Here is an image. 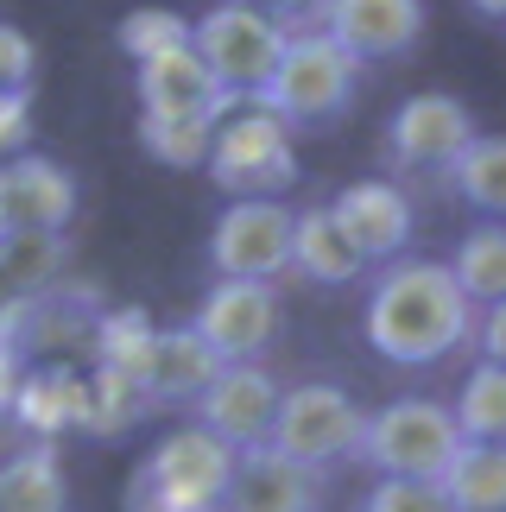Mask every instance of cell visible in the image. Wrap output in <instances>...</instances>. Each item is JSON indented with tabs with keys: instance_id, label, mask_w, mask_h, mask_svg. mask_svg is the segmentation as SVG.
I'll return each instance as SVG.
<instances>
[{
	"instance_id": "cell-1",
	"label": "cell",
	"mask_w": 506,
	"mask_h": 512,
	"mask_svg": "<svg viewBox=\"0 0 506 512\" xmlns=\"http://www.w3.org/2000/svg\"><path fill=\"white\" fill-rule=\"evenodd\" d=\"M475 304L443 260H393L367 291V348L393 367H437L469 342Z\"/></svg>"
},
{
	"instance_id": "cell-2",
	"label": "cell",
	"mask_w": 506,
	"mask_h": 512,
	"mask_svg": "<svg viewBox=\"0 0 506 512\" xmlns=\"http://www.w3.org/2000/svg\"><path fill=\"white\" fill-rule=\"evenodd\" d=\"M355 89H361V64L348 57L329 32H291L272 76L260 83V102L272 121L285 127H336L348 108H355Z\"/></svg>"
},
{
	"instance_id": "cell-3",
	"label": "cell",
	"mask_w": 506,
	"mask_h": 512,
	"mask_svg": "<svg viewBox=\"0 0 506 512\" xmlns=\"http://www.w3.org/2000/svg\"><path fill=\"white\" fill-rule=\"evenodd\" d=\"M228 475H235V449L209 437L203 424H178L140 462L127 487V512H222Z\"/></svg>"
},
{
	"instance_id": "cell-4",
	"label": "cell",
	"mask_w": 506,
	"mask_h": 512,
	"mask_svg": "<svg viewBox=\"0 0 506 512\" xmlns=\"http://www.w3.org/2000/svg\"><path fill=\"white\" fill-rule=\"evenodd\" d=\"M462 449V430L450 405L437 399H393L361 424L355 462H367L380 481H437Z\"/></svg>"
},
{
	"instance_id": "cell-5",
	"label": "cell",
	"mask_w": 506,
	"mask_h": 512,
	"mask_svg": "<svg viewBox=\"0 0 506 512\" xmlns=\"http://www.w3.org/2000/svg\"><path fill=\"white\" fill-rule=\"evenodd\" d=\"M203 171L216 177V190L241 196H279L298 184V146H291V127L272 121L260 102H235L216 121V140H209Z\"/></svg>"
},
{
	"instance_id": "cell-6",
	"label": "cell",
	"mask_w": 506,
	"mask_h": 512,
	"mask_svg": "<svg viewBox=\"0 0 506 512\" xmlns=\"http://www.w3.org/2000/svg\"><path fill=\"white\" fill-rule=\"evenodd\" d=\"M361 424H367V411L348 399L342 386L310 380V386L279 392V411H272L266 449H279V456L298 462V468H317V475H329L336 462L355 456Z\"/></svg>"
},
{
	"instance_id": "cell-7",
	"label": "cell",
	"mask_w": 506,
	"mask_h": 512,
	"mask_svg": "<svg viewBox=\"0 0 506 512\" xmlns=\"http://www.w3.org/2000/svg\"><path fill=\"white\" fill-rule=\"evenodd\" d=\"M285 26L266 13L241 7V0H222V7H209L203 19H190V51L203 57V70L216 76L222 95H235V102H253L260 95V83L272 76V64H279L285 51Z\"/></svg>"
},
{
	"instance_id": "cell-8",
	"label": "cell",
	"mask_w": 506,
	"mask_h": 512,
	"mask_svg": "<svg viewBox=\"0 0 506 512\" xmlns=\"http://www.w3.org/2000/svg\"><path fill=\"white\" fill-rule=\"evenodd\" d=\"M209 266L222 279H253L272 285L291 266V209L279 196H241L216 215V234H209Z\"/></svg>"
},
{
	"instance_id": "cell-9",
	"label": "cell",
	"mask_w": 506,
	"mask_h": 512,
	"mask_svg": "<svg viewBox=\"0 0 506 512\" xmlns=\"http://www.w3.org/2000/svg\"><path fill=\"white\" fill-rule=\"evenodd\" d=\"M197 342L216 354V361H260L279 336V298H272V285H253V279H216L203 291L197 317Z\"/></svg>"
},
{
	"instance_id": "cell-10",
	"label": "cell",
	"mask_w": 506,
	"mask_h": 512,
	"mask_svg": "<svg viewBox=\"0 0 506 512\" xmlns=\"http://www.w3.org/2000/svg\"><path fill=\"white\" fill-rule=\"evenodd\" d=\"M475 140V114L469 102L443 89H424V95H405L386 121V165L393 171H443L462 146Z\"/></svg>"
},
{
	"instance_id": "cell-11",
	"label": "cell",
	"mask_w": 506,
	"mask_h": 512,
	"mask_svg": "<svg viewBox=\"0 0 506 512\" xmlns=\"http://www.w3.org/2000/svg\"><path fill=\"white\" fill-rule=\"evenodd\" d=\"M329 215H336L342 241L361 253V266H393L405 260V247H412V196H405L399 184H386V177H361V184H342L336 203H329Z\"/></svg>"
},
{
	"instance_id": "cell-12",
	"label": "cell",
	"mask_w": 506,
	"mask_h": 512,
	"mask_svg": "<svg viewBox=\"0 0 506 512\" xmlns=\"http://www.w3.org/2000/svg\"><path fill=\"white\" fill-rule=\"evenodd\" d=\"M317 32H329L355 64H393L418 51L424 38V0H323Z\"/></svg>"
},
{
	"instance_id": "cell-13",
	"label": "cell",
	"mask_w": 506,
	"mask_h": 512,
	"mask_svg": "<svg viewBox=\"0 0 506 512\" xmlns=\"http://www.w3.org/2000/svg\"><path fill=\"white\" fill-rule=\"evenodd\" d=\"M279 380L260 367V361H228L216 367V380L197 392V424L209 437H222L228 449H253L266 443L272 430V411H279Z\"/></svg>"
},
{
	"instance_id": "cell-14",
	"label": "cell",
	"mask_w": 506,
	"mask_h": 512,
	"mask_svg": "<svg viewBox=\"0 0 506 512\" xmlns=\"http://www.w3.org/2000/svg\"><path fill=\"white\" fill-rule=\"evenodd\" d=\"M76 215V177L45 152L0 165V234H64Z\"/></svg>"
},
{
	"instance_id": "cell-15",
	"label": "cell",
	"mask_w": 506,
	"mask_h": 512,
	"mask_svg": "<svg viewBox=\"0 0 506 512\" xmlns=\"http://www.w3.org/2000/svg\"><path fill=\"white\" fill-rule=\"evenodd\" d=\"M222 512H323V475L285 462L266 443L235 449V475H228Z\"/></svg>"
},
{
	"instance_id": "cell-16",
	"label": "cell",
	"mask_w": 506,
	"mask_h": 512,
	"mask_svg": "<svg viewBox=\"0 0 506 512\" xmlns=\"http://www.w3.org/2000/svg\"><path fill=\"white\" fill-rule=\"evenodd\" d=\"M133 89H140V114H197V121H222V114L235 108V95L216 89V76L203 70V57L190 45L146 57L140 76H133Z\"/></svg>"
},
{
	"instance_id": "cell-17",
	"label": "cell",
	"mask_w": 506,
	"mask_h": 512,
	"mask_svg": "<svg viewBox=\"0 0 506 512\" xmlns=\"http://www.w3.org/2000/svg\"><path fill=\"white\" fill-rule=\"evenodd\" d=\"M7 411L32 430L38 443H51V437H64V430H83L89 386H83V373H76V367L45 361V367H26V373H19Z\"/></svg>"
},
{
	"instance_id": "cell-18",
	"label": "cell",
	"mask_w": 506,
	"mask_h": 512,
	"mask_svg": "<svg viewBox=\"0 0 506 512\" xmlns=\"http://www.w3.org/2000/svg\"><path fill=\"white\" fill-rule=\"evenodd\" d=\"M216 354L197 342V329H152V354H146V373H140V392L146 405H197V392L216 380Z\"/></svg>"
},
{
	"instance_id": "cell-19",
	"label": "cell",
	"mask_w": 506,
	"mask_h": 512,
	"mask_svg": "<svg viewBox=\"0 0 506 512\" xmlns=\"http://www.w3.org/2000/svg\"><path fill=\"white\" fill-rule=\"evenodd\" d=\"M285 272H298L310 285H355L367 266H361V253L342 241L329 203H310V209H291V266Z\"/></svg>"
},
{
	"instance_id": "cell-20",
	"label": "cell",
	"mask_w": 506,
	"mask_h": 512,
	"mask_svg": "<svg viewBox=\"0 0 506 512\" xmlns=\"http://www.w3.org/2000/svg\"><path fill=\"white\" fill-rule=\"evenodd\" d=\"M0 512H70V475L57 443H26L0 462Z\"/></svg>"
},
{
	"instance_id": "cell-21",
	"label": "cell",
	"mask_w": 506,
	"mask_h": 512,
	"mask_svg": "<svg viewBox=\"0 0 506 512\" xmlns=\"http://www.w3.org/2000/svg\"><path fill=\"white\" fill-rule=\"evenodd\" d=\"M64 260H70L64 234H0V310L45 298L64 279Z\"/></svg>"
},
{
	"instance_id": "cell-22",
	"label": "cell",
	"mask_w": 506,
	"mask_h": 512,
	"mask_svg": "<svg viewBox=\"0 0 506 512\" xmlns=\"http://www.w3.org/2000/svg\"><path fill=\"white\" fill-rule=\"evenodd\" d=\"M437 494L450 500V512H506V449L462 443L450 468L437 475Z\"/></svg>"
},
{
	"instance_id": "cell-23",
	"label": "cell",
	"mask_w": 506,
	"mask_h": 512,
	"mask_svg": "<svg viewBox=\"0 0 506 512\" xmlns=\"http://www.w3.org/2000/svg\"><path fill=\"white\" fill-rule=\"evenodd\" d=\"M443 266H450L456 291H462V298H469L475 310L500 304V298H506V228H500V222H481V228H469Z\"/></svg>"
},
{
	"instance_id": "cell-24",
	"label": "cell",
	"mask_w": 506,
	"mask_h": 512,
	"mask_svg": "<svg viewBox=\"0 0 506 512\" xmlns=\"http://www.w3.org/2000/svg\"><path fill=\"white\" fill-rule=\"evenodd\" d=\"M443 171H450V190L462 196V203L481 209L488 222H500V209H506V146L494 140V133H475Z\"/></svg>"
},
{
	"instance_id": "cell-25",
	"label": "cell",
	"mask_w": 506,
	"mask_h": 512,
	"mask_svg": "<svg viewBox=\"0 0 506 512\" xmlns=\"http://www.w3.org/2000/svg\"><path fill=\"white\" fill-rule=\"evenodd\" d=\"M152 329H159V323H152L140 304H127V310H95V329H89L95 367L140 380V373H146V354H152Z\"/></svg>"
},
{
	"instance_id": "cell-26",
	"label": "cell",
	"mask_w": 506,
	"mask_h": 512,
	"mask_svg": "<svg viewBox=\"0 0 506 512\" xmlns=\"http://www.w3.org/2000/svg\"><path fill=\"white\" fill-rule=\"evenodd\" d=\"M209 140H216V121H197V114H140V146L165 171H203Z\"/></svg>"
},
{
	"instance_id": "cell-27",
	"label": "cell",
	"mask_w": 506,
	"mask_h": 512,
	"mask_svg": "<svg viewBox=\"0 0 506 512\" xmlns=\"http://www.w3.org/2000/svg\"><path fill=\"white\" fill-rule=\"evenodd\" d=\"M450 418L462 430V443H500V430H506V367L481 361L469 380H462Z\"/></svg>"
},
{
	"instance_id": "cell-28",
	"label": "cell",
	"mask_w": 506,
	"mask_h": 512,
	"mask_svg": "<svg viewBox=\"0 0 506 512\" xmlns=\"http://www.w3.org/2000/svg\"><path fill=\"white\" fill-rule=\"evenodd\" d=\"M83 386H89V411H83V430H95V437H121L127 424H140L146 418V392L140 380H127V373H108V367H89L83 373Z\"/></svg>"
},
{
	"instance_id": "cell-29",
	"label": "cell",
	"mask_w": 506,
	"mask_h": 512,
	"mask_svg": "<svg viewBox=\"0 0 506 512\" xmlns=\"http://www.w3.org/2000/svg\"><path fill=\"white\" fill-rule=\"evenodd\" d=\"M114 45H121L133 64H146V57H159V51L190 45V19L171 13V7H133L121 26H114Z\"/></svg>"
},
{
	"instance_id": "cell-30",
	"label": "cell",
	"mask_w": 506,
	"mask_h": 512,
	"mask_svg": "<svg viewBox=\"0 0 506 512\" xmlns=\"http://www.w3.org/2000/svg\"><path fill=\"white\" fill-rule=\"evenodd\" d=\"M361 512H450V500L437 494V481H374Z\"/></svg>"
},
{
	"instance_id": "cell-31",
	"label": "cell",
	"mask_w": 506,
	"mask_h": 512,
	"mask_svg": "<svg viewBox=\"0 0 506 512\" xmlns=\"http://www.w3.org/2000/svg\"><path fill=\"white\" fill-rule=\"evenodd\" d=\"M32 146V89H0V165Z\"/></svg>"
},
{
	"instance_id": "cell-32",
	"label": "cell",
	"mask_w": 506,
	"mask_h": 512,
	"mask_svg": "<svg viewBox=\"0 0 506 512\" xmlns=\"http://www.w3.org/2000/svg\"><path fill=\"white\" fill-rule=\"evenodd\" d=\"M32 70H38V45L13 19H0V89H32Z\"/></svg>"
},
{
	"instance_id": "cell-33",
	"label": "cell",
	"mask_w": 506,
	"mask_h": 512,
	"mask_svg": "<svg viewBox=\"0 0 506 512\" xmlns=\"http://www.w3.org/2000/svg\"><path fill=\"white\" fill-rule=\"evenodd\" d=\"M241 7L279 19L285 32H310V26H317V13H323V0H241Z\"/></svg>"
},
{
	"instance_id": "cell-34",
	"label": "cell",
	"mask_w": 506,
	"mask_h": 512,
	"mask_svg": "<svg viewBox=\"0 0 506 512\" xmlns=\"http://www.w3.org/2000/svg\"><path fill=\"white\" fill-rule=\"evenodd\" d=\"M469 336L481 342V361H488V367H500V354H506V310H500V304H488V310L475 317V329H469Z\"/></svg>"
},
{
	"instance_id": "cell-35",
	"label": "cell",
	"mask_w": 506,
	"mask_h": 512,
	"mask_svg": "<svg viewBox=\"0 0 506 512\" xmlns=\"http://www.w3.org/2000/svg\"><path fill=\"white\" fill-rule=\"evenodd\" d=\"M19 373H26V367H19V361H13L7 348H0V411L13 405V386H19Z\"/></svg>"
},
{
	"instance_id": "cell-36",
	"label": "cell",
	"mask_w": 506,
	"mask_h": 512,
	"mask_svg": "<svg viewBox=\"0 0 506 512\" xmlns=\"http://www.w3.org/2000/svg\"><path fill=\"white\" fill-rule=\"evenodd\" d=\"M469 7L488 19V26H500V19H506V0H469Z\"/></svg>"
}]
</instances>
